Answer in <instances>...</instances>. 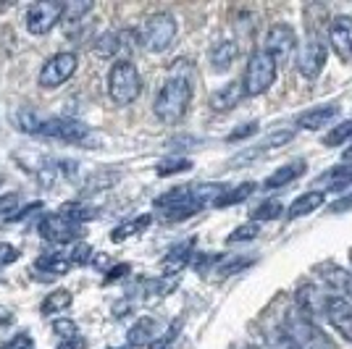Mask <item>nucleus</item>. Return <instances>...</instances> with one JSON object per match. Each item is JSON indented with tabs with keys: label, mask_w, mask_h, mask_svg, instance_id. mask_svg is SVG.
I'll use <instances>...</instances> for the list:
<instances>
[{
	"label": "nucleus",
	"mask_w": 352,
	"mask_h": 349,
	"mask_svg": "<svg viewBox=\"0 0 352 349\" xmlns=\"http://www.w3.org/2000/svg\"><path fill=\"white\" fill-rule=\"evenodd\" d=\"M76 66H79L76 53H69V50H66V53H56V56L43 66L37 82H40L43 89H56L72 79L74 74H76Z\"/></svg>",
	"instance_id": "obj_8"
},
{
	"label": "nucleus",
	"mask_w": 352,
	"mask_h": 349,
	"mask_svg": "<svg viewBox=\"0 0 352 349\" xmlns=\"http://www.w3.org/2000/svg\"><path fill=\"white\" fill-rule=\"evenodd\" d=\"M182 205H195L190 197V187H174V190H168L166 194H161L158 200H155V207L158 210H174V207H182Z\"/></svg>",
	"instance_id": "obj_27"
},
{
	"label": "nucleus",
	"mask_w": 352,
	"mask_h": 349,
	"mask_svg": "<svg viewBox=\"0 0 352 349\" xmlns=\"http://www.w3.org/2000/svg\"><path fill=\"white\" fill-rule=\"evenodd\" d=\"M176 19L171 14H153L137 30V43L145 47L147 53H163L168 50L176 40Z\"/></svg>",
	"instance_id": "obj_4"
},
{
	"label": "nucleus",
	"mask_w": 352,
	"mask_h": 349,
	"mask_svg": "<svg viewBox=\"0 0 352 349\" xmlns=\"http://www.w3.org/2000/svg\"><path fill=\"white\" fill-rule=\"evenodd\" d=\"M326 297L329 294H323L318 286H313V284H302L297 294H294V300H297V307H300V313L305 315V318H313V315H323L326 313Z\"/></svg>",
	"instance_id": "obj_15"
},
{
	"label": "nucleus",
	"mask_w": 352,
	"mask_h": 349,
	"mask_svg": "<svg viewBox=\"0 0 352 349\" xmlns=\"http://www.w3.org/2000/svg\"><path fill=\"white\" fill-rule=\"evenodd\" d=\"M142 92V76L132 60L121 58L108 71V95L116 105H129Z\"/></svg>",
	"instance_id": "obj_3"
},
{
	"label": "nucleus",
	"mask_w": 352,
	"mask_h": 349,
	"mask_svg": "<svg viewBox=\"0 0 352 349\" xmlns=\"http://www.w3.org/2000/svg\"><path fill=\"white\" fill-rule=\"evenodd\" d=\"M145 226H150V216H142V218L132 221V223H124V226H118L116 232L111 234V239H113V242H124L126 236H132V234H140V229H145Z\"/></svg>",
	"instance_id": "obj_36"
},
{
	"label": "nucleus",
	"mask_w": 352,
	"mask_h": 349,
	"mask_svg": "<svg viewBox=\"0 0 352 349\" xmlns=\"http://www.w3.org/2000/svg\"><path fill=\"white\" fill-rule=\"evenodd\" d=\"M245 98V89H242V82H229L210 98V108L213 111H232L234 105H239V100Z\"/></svg>",
	"instance_id": "obj_20"
},
{
	"label": "nucleus",
	"mask_w": 352,
	"mask_h": 349,
	"mask_svg": "<svg viewBox=\"0 0 352 349\" xmlns=\"http://www.w3.org/2000/svg\"><path fill=\"white\" fill-rule=\"evenodd\" d=\"M350 207H352V194H347V197H342V200H337V203L331 205L334 213H344V210H350Z\"/></svg>",
	"instance_id": "obj_49"
},
{
	"label": "nucleus",
	"mask_w": 352,
	"mask_h": 349,
	"mask_svg": "<svg viewBox=\"0 0 352 349\" xmlns=\"http://www.w3.org/2000/svg\"><path fill=\"white\" fill-rule=\"evenodd\" d=\"M276 82V63L265 56L263 50H255L248 58V69H245V79H242V89L248 98H258L271 89Z\"/></svg>",
	"instance_id": "obj_5"
},
{
	"label": "nucleus",
	"mask_w": 352,
	"mask_h": 349,
	"mask_svg": "<svg viewBox=\"0 0 352 349\" xmlns=\"http://www.w3.org/2000/svg\"><path fill=\"white\" fill-rule=\"evenodd\" d=\"M326 56H329L326 43L318 34H310L305 45H302V50H300V56H297V71L302 74L305 79H316L323 71V66H326Z\"/></svg>",
	"instance_id": "obj_10"
},
{
	"label": "nucleus",
	"mask_w": 352,
	"mask_h": 349,
	"mask_svg": "<svg viewBox=\"0 0 352 349\" xmlns=\"http://www.w3.org/2000/svg\"><path fill=\"white\" fill-rule=\"evenodd\" d=\"M255 187L258 184H252V181H245V184H239V187H226V190L219 194V200L213 203V207H229V205H236V203H242V200H248L250 194L255 192Z\"/></svg>",
	"instance_id": "obj_29"
},
{
	"label": "nucleus",
	"mask_w": 352,
	"mask_h": 349,
	"mask_svg": "<svg viewBox=\"0 0 352 349\" xmlns=\"http://www.w3.org/2000/svg\"><path fill=\"white\" fill-rule=\"evenodd\" d=\"M124 34L121 32H105L98 37V43H95V53L100 56V58H113L116 53L124 50Z\"/></svg>",
	"instance_id": "obj_30"
},
{
	"label": "nucleus",
	"mask_w": 352,
	"mask_h": 349,
	"mask_svg": "<svg viewBox=\"0 0 352 349\" xmlns=\"http://www.w3.org/2000/svg\"><path fill=\"white\" fill-rule=\"evenodd\" d=\"M321 278L331 286V289L342 291L347 302H352V273L350 271H344V268H329L326 273H321Z\"/></svg>",
	"instance_id": "obj_23"
},
{
	"label": "nucleus",
	"mask_w": 352,
	"mask_h": 349,
	"mask_svg": "<svg viewBox=\"0 0 352 349\" xmlns=\"http://www.w3.org/2000/svg\"><path fill=\"white\" fill-rule=\"evenodd\" d=\"M326 203V197H323V192L321 190H310L305 192L302 197H297L292 205H289V210H287V216L289 218H302V216H310L313 210H318L321 205Z\"/></svg>",
	"instance_id": "obj_22"
},
{
	"label": "nucleus",
	"mask_w": 352,
	"mask_h": 349,
	"mask_svg": "<svg viewBox=\"0 0 352 349\" xmlns=\"http://www.w3.org/2000/svg\"><path fill=\"white\" fill-rule=\"evenodd\" d=\"M116 181H118L116 171H95V174H89L87 179H85V184H82V194H98V192L113 187Z\"/></svg>",
	"instance_id": "obj_28"
},
{
	"label": "nucleus",
	"mask_w": 352,
	"mask_h": 349,
	"mask_svg": "<svg viewBox=\"0 0 352 349\" xmlns=\"http://www.w3.org/2000/svg\"><path fill=\"white\" fill-rule=\"evenodd\" d=\"M153 336H155V323L150 318H140L129 328V347H145L153 341Z\"/></svg>",
	"instance_id": "obj_31"
},
{
	"label": "nucleus",
	"mask_w": 352,
	"mask_h": 349,
	"mask_svg": "<svg viewBox=\"0 0 352 349\" xmlns=\"http://www.w3.org/2000/svg\"><path fill=\"white\" fill-rule=\"evenodd\" d=\"M208 58H210V69L216 74H226L232 69V63L236 58V43L232 40H221L210 47V53H208Z\"/></svg>",
	"instance_id": "obj_19"
},
{
	"label": "nucleus",
	"mask_w": 352,
	"mask_h": 349,
	"mask_svg": "<svg viewBox=\"0 0 352 349\" xmlns=\"http://www.w3.org/2000/svg\"><path fill=\"white\" fill-rule=\"evenodd\" d=\"M281 331L294 344V349H337L331 344V339L323 334L313 320L305 318L300 310H289L287 313Z\"/></svg>",
	"instance_id": "obj_2"
},
{
	"label": "nucleus",
	"mask_w": 352,
	"mask_h": 349,
	"mask_svg": "<svg viewBox=\"0 0 352 349\" xmlns=\"http://www.w3.org/2000/svg\"><path fill=\"white\" fill-rule=\"evenodd\" d=\"M342 160H344V163H352V147H347V150L342 153Z\"/></svg>",
	"instance_id": "obj_50"
},
{
	"label": "nucleus",
	"mask_w": 352,
	"mask_h": 349,
	"mask_svg": "<svg viewBox=\"0 0 352 349\" xmlns=\"http://www.w3.org/2000/svg\"><path fill=\"white\" fill-rule=\"evenodd\" d=\"M89 258H92V247H89V245H76V247L69 252L72 265H85V262H89Z\"/></svg>",
	"instance_id": "obj_41"
},
{
	"label": "nucleus",
	"mask_w": 352,
	"mask_h": 349,
	"mask_svg": "<svg viewBox=\"0 0 352 349\" xmlns=\"http://www.w3.org/2000/svg\"><path fill=\"white\" fill-rule=\"evenodd\" d=\"M250 262H252V258H245V260H234V262H229V265H223L219 273H221V276H229V273H236V271L248 268Z\"/></svg>",
	"instance_id": "obj_47"
},
{
	"label": "nucleus",
	"mask_w": 352,
	"mask_h": 349,
	"mask_svg": "<svg viewBox=\"0 0 352 349\" xmlns=\"http://www.w3.org/2000/svg\"><path fill=\"white\" fill-rule=\"evenodd\" d=\"M347 139H352V118H347L344 124H339V126H334V129L329 131V134L323 137V145L337 147V145H342V142H347Z\"/></svg>",
	"instance_id": "obj_35"
},
{
	"label": "nucleus",
	"mask_w": 352,
	"mask_h": 349,
	"mask_svg": "<svg viewBox=\"0 0 352 349\" xmlns=\"http://www.w3.org/2000/svg\"><path fill=\"white\" fill-rule=\"evenodd\" d=\"M37 137H50V139H60V142H69V145H89L92 131H89L87 124H82L76 118L50 116L43 118V126H40Z\"/></svg>",
	"instance_id": "obj_6"
},
{
	"label": "nucleus",
	"mask_w": 352,
	"mask_h": 349,
	"mask_svg": "<svg viewBox=\"0 0 352 349\" xmlns=\"http://www.w3.org/2000/svg\"><path fill=\"white\" fill-rule=\"evenodd\" d=\"M16 260H19V249L14 245H8V242H0V268L14 265Z\"/></svg>",
	"instance_id": "obj_42"
},
{
	"label": "nucleus",
	"mask_w": 352,
	"mask_h": 349,
	"mask_svg": "<svg viewBox=\"0 0 352 349\" xmlns=\"http://www.w3.org/2000/svg\"><path fill=\"white\" fill-rule=\"evenodd\" d=\"M32 347H34V341H32L30 334H16L8 341L0 344V349H32Z\"/></svg>",
	"instance_id": "obj_40"
},
{
	"label": "nucleus",
	"mask_w": 352,
	"mask_h": 349,
	"mask_svg": "<svg viewBox=\"0 0 352 349\" xmlns=\"http://www.w3.org/2000/svg\"><path fill=\"white\" fill-rule=\"evenodd\" d=\"M190 249H192V242L171 249V252L166 255V260H163V273H176V271H182V268L187 265V260H190V255H192Z\"/></svg>",
	"instance_id": "obj_32"
},
{
	"label": "nucleus",
	"mask_w": 352,
	"mask_h": 349,
	"mask_svg": "<svg viewBox=\"0 0 352 349\" xmlns=\"http://www.w3.org/2000/svg\"><path fill=\"white\" fill-rule=\"evenodd\" d=\"M316 187H323V190L331 192H342L352 187V163H342V166H334L331 171H326L316 179Z\"/></svg>",
	"instance_id": "obj_18"
},
{
	"label": "nucleus",
	"mask_w": 352,
	"mask_h": 349,
	"mask_svg": "<svg viewBox=\"0 0 352 349\" xmlns=\"http://www.w3.org/2000/svg\"><path fill=\"white\" fill-rule=\"evenodd\" d=\"M11 118H14V126L19 131H24V134H40L43 116L34 108H16Z\"/></svg>",
	"instance_id": "obj_24"
},
{
	"label": "nucleus",
	"mask_w": 352,
	"mask_h": 349,
	"mask_svg": "<svg viewBox=\"0 0 352 349\" xmlns=\"http://www.w3.org/2000/svg\"><path fill=\"white\" fill-rule=\"evenodd\" d=\"M305 174V160H292V163H287V166H281L276 168L274 174L268 176L263 181V192H274V190H281V187H287V184H292L297 176Z\"/></svg>",
	"instance_id": "obj_17"
},
{
	"label": "nucleus",
	"mask_w": 352,
	"mask_h": 349,
	"mask_svg": "<svg viewBox=\"0 0 352 349\" xmlns=\"http://www.w3.org/2000/svg\"><path fill=\"white\" fill-rule=\"evenodd\" d=\"M58 216H63L66 221H72V223L79 226V223H87V221L98 218V210L85 203H63L58 207Z\"/></svg>",
	"instance_id": "obj_26"
},
{
	"label": "nucleus",
	"mask_w": 352,
	"mask_h": 349,
	"mask_svg": "<svg viewBox=\"0 0 352 349\" xmlns=\"http://www.w3.org/2000/svg\"><path fill=\"white\" fill-rule=\"evenodd\" d=\"M58 349H85V339L82 336H72V339H63L58 344Z\"/></svg>",
	"instance_id": "obj_48"
},
{
	"label": "nucleus",
	"mask_w": 352,
	"mask_h": 349,
	"mask_svg": "<svg viewBox=\"0 0 352 349\" xmlns=\"http://www.w3.org/2000/svg\"><path fill=\"white\" fill-rule=\"evenodd\" d=\"M0 184H3V176H0Z\"/></svg>",
	"instance_id": "obj_51"
},
{
	"label": "nucleus",
	"mask_w": 352,
	"mask_h": 349,
	"mask_svg": "<svg viewBox=\"0 0 352 349\" xmlns=\"http://www.w3.org/2000/svg\"><path fill=\"white\" fill-rule=\"evenodd\" d=\"M323 315L329 318V323H331L347 341H352V302H347V300L339 297V294H329V297H326V313H323Z\"/></svg>",
	"instance_id": "obj_12"
},
{
	"label": "nucleus",
	"mask_w": 352,
	"mask_h": 349,
	"mask_svg": "<svg viewBox=\"0 0 352 349\" xmlns=\"http://www.w3.org/2000/svg\"><path fill=\"white\" fill-rule=\"evenodd\" d=\"M72 291L69 289H56L50 291L47 297L43 300V305H40V313L43 315H58V313H63V310H69L72 307Z\"/></svg>",
	"instance_id": "obj_25"
},
{
	"label": "nucleus",
	"mask_w": 352,
	"mask_h": 349,
	"mask_svg": "<svg viewBox=\"0 0 352 349\" xmlns=\"http://www.w3.org/2000/svg\"><path fill=\"white\" fill-rule=\"evenodd\" d=\"M190 102H192L190 79L176 74V76H171V79L163 82L161 92H158V98H155V102H153V111H155L158 121L168 124V126H174V124H179L182 118L187 116Z\"/></svg>",
	"instance_id": "obj_1"
},
{
	"label": "nucleus",
	"mask_w": 352,
	"mask_h": 349,
	"mask_svg": "<svg viewBox=\"0 0 352 349\" xmlns=\"http://www.w3.org/2000/svg\"><path fill=\"white\" fill-rule=\"evenodd\" d=\"M192 168V160L187 158H171V160H163L158 166V176H171V174H184Z\"/></svg>",
	"instance_id": "obj_38"
},
{
	"label": "nucleus",
	"mask_w": 352,
	"mask_h": 349,
	"mask_svg": "<svg viewBox=\"0 0 352 349\" xmlns=\"http://www.w3.org/2000/svg\"><path fill=\"white\" fill-rule=\"evenodd\" d=\"M268 347L271 349H294V344L284 336V331H274L268 336Z\"/></svg>",
	"instance_id": "obj_45"
},
{
	"label": "nucleus",
	"mask_w": 352,
	"mask_h": 349,
	"mask_svg": "<svg viewBox=\"0 0 352 349\" xmlns=\"http://www.w3.org/2000/svg\"><path fill=\"white\" fill-rule=\"evenodd\" d=\"M281 210H284V205L279 203V200H265V203H261L250 216H252V221H274L281 216Z\"/></svg>",
	"instance_id": "obj_34"
},
{
	"label": "nucleus",
	"mask_w": 352,
	"mask_h": 349,
	"mask_svg": "<svg viewBox=\"0 0 352 349\" xmlns=\"http://www.w3.org/2000/svg\"><path fill=\"white\" fill-rule=\"evenodd\" d=\"M294 47H297V34L289 24H274L268 34H265V45H263V53L268 58L279 66H287L294 56Z\"/></svg>",
	"instance_id": "obj_7"
},
{
	"label": "nucleus",
	"mask_w": 352,
	"mask_h": 349,
	"mask_svg": "<svg viewBox=\"0 0 352 349\" xmlns=\"http://www.w3.org/2000/svg\"><path fill=\"white\" fill-rule=\"evenodd\" d=\"M294 137V129H279V131H271L265 139H261V142H255L252 147H248V150H242L239 155H234L232 158V163H250V160L261 158V155H265V153H271L274 147H281L287 145L289 139Z\"/></svg>",
	"instance_id": "obj_14"
},
{
	"label": "nucleus",
	"mask_w": 352,
	"mask_h": 349,
	"mask_svg": "<svg viewBox=\"0 0 352 349\" xmlns=\"http://www.w3.org/2000/svg\"><path fill=\"white\" fill-rule=\"evenodd\" d=\"M124 349H132V347H124Z\"/></svg>",
	"instance_id": "obj_53"
},
{
	"label": "nucleus",
	"mask_w": 352,
	"mask_h": 349,
	"mask_svg": "<svg viewBox=\"0 0 352 349\" xmlns=\"http://www.w3.org/2000/svg\"><path fill=\"white\" fill-rule=\"evenodd\" d=\"M129 271H132V265H129V262H121V265H116V268H111V271H108V276L103 278V284L121 281L124 276H129Z\"/></svg>",
	"instance_id": "obj_44"
},
{
	"label": "nucleus",
	"mask_w": 352,
	"mask_h": 349,
	"mask_svg": "<svg viewBox=\"0 0 352 349\" xmlns=\"http://www.w3.org/2000/svg\"><path fill=\"white\" fill-rule=\"evenodd\" d=\"M53 334H58L60 339H72V336H79V328H76L74 320L58 318V320H53Z\"/></svg>",
	"instance_id": "obj_39"
},
{
	"label": "nucleus",
	"mask_w": 352,
	"mask_h": 349,
	"mask_svg": "<svg viewBox=\"0 0 352 349\" xmlns=\"http://www.w3.org/2000/svg\"><path fill=\"white\" fill-rule=\"evenodd\" d=\"M258 234H261V226H258V223H245V226H236L234 234L226 236V242H229V245L250 242V239H258Z\"/></svg>",
	"instance_id": "obj_37"
},
{
	"label": "nucleus",
	"mask_w": 352,
	"mask_h": 349,
	"mask_svg": "<svg viewBox=\"0 0 352 349\" xmlns=\"http://www.w3.org/2000/svg\"><path fill=\"white\" fill-rule=\"evenodd\" d=\"M40 236L47 239L50 245H69L79 236V226L66 221L58 213H50V216H45L40 221Z\"/></svg>",
	"instance_id": "obj_11"
},
{
	"label": "nucleus",
	"mask_w": 352,
	"mask_h": 349,
	"mask_svg": "<svg viewBox=\"0 0 352 349\" xmlns=\"http://www.w3.org/2000/svg\"><path fill=\"white\" fill-rule=\"evenodd\" d=\"M11 210H19V194H14V192L0 197V216H6V218H8V216H11Z\"/></svg>",
	"instance_id": "obj_43"
},
{
	"label": "nucleus",
	"mask_w": 352,
	"mask_h": 349,
	"mask_svg": "<svg viewBox=\"0 0 352 349\" xmlns=\"http://www.w3.org/2000/svg\"><path fill=\"white\" fill-rule=\"evenodd\" d=\"M255 131H258V124H252V121H250V124H245L242 129L232 131V134H229L226 139H229V142H236V139H245V137H250V134H255Z\"/></svg>",
	"instance_id": "obj_46"
},
{
	"label": "nucleus",
	"mask_w": 352,
	"mask_h": 349,
	"mask_svg": "<svg viewBox=\"0 0 352 349\" xmlns=\"http://www.w3.org/2000/svg\"><path fill=\"white\" fill-rule=\"evenodd\" d=\"M250 349H261V347H250Z\"/></svg>",
	"instance_id": "obj_52"
},
{
	"label": "nucleus",
	"mask_w": 352,
	"mask_h": 349,
	"mask_svg": "<svg viewBox=\"0 0 352 349\" xmlns=\"http://www.w3.org/2000/svg\"><path fill=\"white\" fill-rule=\"evenodd\" d=\"M63 8L66 3L60 0H40V3H32L30 11H27V30L37 37H43L53 30L63 19Z\"/></svg>",
	"instance_id": "obj_9"
},
{
	"label": "nucleus",
	"mask_w": 352,
	"mask_h": 349,
	"mask_svg": "<svg viewBox=\"0 0 352 349\" xmlns=\"http://www.w3.org/2000/svg\"><path fill=\"white\" fill-rule=\"evenodd\" d=\"M337 116H339V105L310 108V111H305V113H300V116H297V126H302V129H308V131H316V129L329 126Z\"/></svg>",
	"instance_id": "obj_16"
},
{
	"label": "nucleus",
	"mask_w": 352,
	"mask_h": 349,
	"mask_svg": "<svg viewBox=\"0 0 352 349\" xmlns=\"http://www.w3.org/2000/svg\"><path fill=\"white\" fill-rule=\"evenodd\" d=\"M34 268L43 271V273H50V276H63V273L72 271L74 265L69 260V252H47V255L34 260Z\"/></svg>",
	"instance_id": "obj_21"
},
{
	"label": "nucleus",
	"mask_w": 352,
	"mask_h": 349,
	"mask_svg": "<svg viewBox=\"0 0 352 349\" xmlns=\"http://www.w3.org/2000/svg\"><path fill=\"white\" fill-rule=\"evenodd\" d=\"M329 43L342 60H352V16H337L329 27Z\"/></svg>",
	"instance_id": "obj_13"
},
{
	"label": "nucleus",
	"mask_w": 352,
	"mask_h": 349,
	"mask_svg": "<svg viewBox=\"0 0 352 349\" xmlns=\"http://www.w3.org/2000/svg\"><path fill=\"white\" fill-rule=\"evenodd\" d=\"M89 11H92L89 3H66V8H63V24L66 27H76V24H82V19Z\"/></svg>",
	"instance_id": "obj_33"
}]
</instances>
